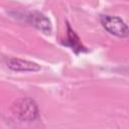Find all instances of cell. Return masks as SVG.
Returning a JSON list of instances; mask_svg holds the SVG:
<instances>
[{"label": "cell", "instance_id": "5", "mask_svg": "<svg viewBox=\"0 0 129 129\" xmlns=\"http://www.w3.org/2000/svg\"><path fill=\"white\" fill-rule=\"evenodd\" d=\"M64 45L70 46L76 53H80L83 51H87L86 47L81 42V39L79 38L78 34L71 28L70 24L67 23V38L62 42Z\"/></svg>", "mask_w": 129, "mask_h": 129}, {"label": "cell", "instance_id": "1", "mask_svg": "<svg viewBox=\"0 0 129 129\" xmlns=\"http://www.w3.org/2000/svg\"><path fill=\"white\" fill-rule=\"evenodd\" d=\"M10 109L12 114L20 121H34L39 114L36 102L28 97H21L16 99L11 104Z\"/></svg>", "mask_w": 129, "mask_h": 129}, {"label": "cell", "instance_id": "4", "mask_svg": "<svg viewBox=\"0 0 129 129\" xmlns=\"http://www.w3.org/2000/svg\"><path fill=\"white\" fill-rule=\"evenodd\" d=\"M5 63L8 69L14 72H37L40 70V66L38 63L18 57H7L5 59Z\"/></svg>", "mask_w": 129, "mask_h": 129}, {"label": "cell", "instance_id": "3", "mask_svg": "<svg viewBox=\"0 0 129 129\" xmlns=\"http://www.w3.org/2000/svg\"><path fill=\"white\" fill-rule=\"evenodd\" d=\"M23 17L26 19L27 23L34 26L35 28L42 31L43 33L45 34L51 33V30H52L51 22L42 13L37 12V11H28V12H24Z\"/></svg>", "mask_w": 129, "mask_h": 129}, {"label": "cell", "instance_id": "2", "mask_svg": "<svg viewBox=\"0 0 129 129\" xmlns=\"http://www.w3.org/2000/svg\"><path fill=\"white\" fill-rule=\"evenodd\" d=\"M100 21L103 27L109 33L121 38L129 36V27L120 17L112 15H102L100 17Z\"/></svg>", "mask_w": 129, "mask_h": 129}]
</instances>
